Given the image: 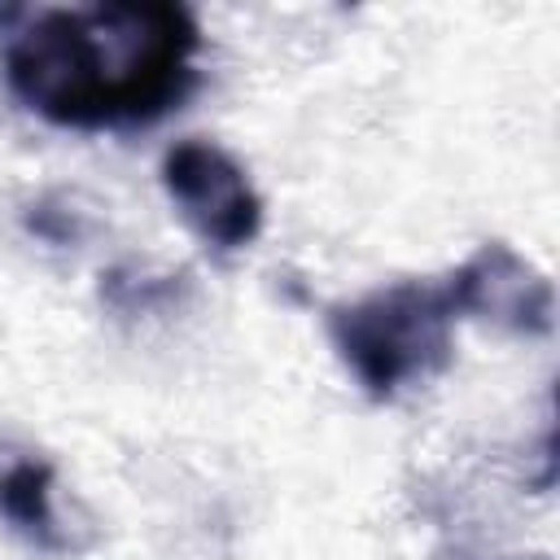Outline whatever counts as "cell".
<instances>
[{
	"mask_svg": "<svg viewBox=\"0 0 560 560\" xmlns=\"http://www.w3.org/2000/svg\"><path fill=\"white\" fill-rule=\"evenodd\" d=\"M188 293L184 271H136V267H105L96 298L114 315H158L175 311Z\"/></svg>",
	"mask_w": 560,
	"mask_h": 560,
	"instance_id": "cell-6",
	"label": "cell"
},
{
	"mask_svg": "<svg viewBox=\"0 0 560 560\" xmlns=\"http://www.w3.org/2000/svg\"><path fill=\"white\" fill-rule=\"evenodd\" d=\"M455 302L446 280H394L324 311V332L341 368L372 402L433 381L455 359Z\"/></svg>",
	"mask_w": 560,
	"mask_h": 560,
	"instance_id": "cell-2",
	"label": "cell"
},
{
	"mask_svg": "<svg viewBox=\"0 0 560 560\" xmlns=\"http://www.w3.org/2000/svg\"><path fill=\"white\" fill-rule=\"evenodd\" d=\"M22 228H26V236H35V241H44V245H79L83 241V210H74L70 201H61L57 192H44V197H35L26 210H22Z\"/></svg>",
	"mask_w": 560,
	"mask_h": 560,
	"instance_id": "cell-7",
	"label": "cell"
},
{
	"mask_svg": "<svg viewBox=\"0 0 560 560\" xmlns=\"http://www.w3.org/2000/svg\"><path fill=\"white\" fill-rule=\"evenodd\" d=\"M201 22L179 0L0 9L9 96L66 131L149 127L197 92Z\"/></svg>",
	"mask_w": 560,
	"mask_h": 560,
	"instance_id": "cell-1",
	"label": "cell"
},
{
	"mask_svg": "<svg viewBox=\"0 0 560 560\" xmlns=\"http://www.w3.org/2000/svg\"><path fill=\"white\" fill-rule=\"evenodd\" d=\"M529 560H547V556H529Z\"/></svg>",
	"mask_w": 560,
	"mask_h": 560,
	"instance_id": "cell-8",
	"label": "cell"
},
{
	"mask_svg": "<svg viewBox=\"0 0 560 560\" xmlns=\"http://www.w3.org/2000/svg\"><path fill=\"white\" fill-rule=\"evenodd\" d=\"M162 188L175 201L179 219L214 254H236L262 232V197L249 184V171L219 149L214 140H175L162 153Z\"/></svg>",
	"mask_w": 560,
	"mask_h": 560,
	"instance_id": "cell-3",
	"label": "cell"
},
{
	"mask_svg": "<svg viewBox=\"0 0 560 560\" xmlns=\"http://www.w3.org/2000/svg\"><path fill=\"white\" fill-rule=\"evenodd\" d=\"M446 293L455 315L499 324L516 337H547L556 328L551 280L508 241H481L477 254L446 276Z\"/></svg>",
	"mask_w": 560,
	"mask_h": 560,
	"instance_id": "cell-4",
	"label": "cell"
},
{
	"mask_svg": "<svg viewBox=\"0 0 560 560\" xmlns=\"http://www.w3.org/2000/svg\"><path fill=\"white\" fill-rule=\"evenodd\" d=\"M57 468L39 455H13L0 464V521L44 556H70L79 542L57 516L52 503Z\"/></svg>",
	"mask_w": 560,
	"mask_h": 560,
	"instance_id": "cell-5",
	"label": "cell"
}]
</instances>
